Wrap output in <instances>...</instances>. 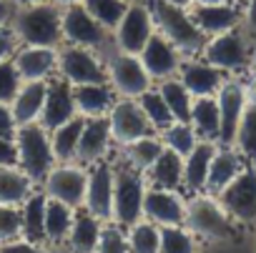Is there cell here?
<instances>
[{"label": "cell", "instance_id": "obj_8", "mask_svg": "<svg viewBox=\"0 0 256 253\" xmlns=\"http://www.w3.org/2000/svg\"><path fill=\"white\" fill-rule=\"evenodd\" d=\"M60 33L68 45H83L100 50L108 40V30L83 8V3L60 5Z\"/></svg>", "mask_w": 256, "mask_h": 253}, {"label": "cell", "instance_id": "obj_23", "mask_svg": "<svg viewBox=\"0 0 256 253\" xmlns=\"http://www.w3.org/2000/svg\"><path fill=\"white\" fill-rule=\"evenodd\" d=\"M244 168H246V161L234 146H218L214 158H211V168H208V178H206V191L204 193L218 196Z\"/></svg>", "mask_w": 256, "mask_h": 253}, {"label": "cell", "instance_id": "obj_44", "mask_svg": "<svg viewBox=\"0 0 256 253\" xmlns=\"http://www.w3.org/2000/svg\"><path fill=\"white\" fill-rule=\"evenodd\" d=\"M20 83L23 80H20L16 65H13V58L0 63V103L10 105L13 98H16V93L20 90Z\"/></svg>", "mask_w": 256, "mask_h": 253}, {"label": "cell", "instance_id": "obj_15", "mask_svg": "<svg viewBox=\"0 0 256 253\" xmlns=\"http://www.w3.org/2000/svg\"><path fill=\"white\" fill-rule=\"evenodd\" d=\"M113 183H116L113 166L106 163V161L93 163V168L88 173V188H86L83 208H88L103 223L113 221Z\"/></svg>", "mask_w": 256, "mask_h": 253}, {"label": "cell", "instance_id": "obj_2", "mask_svg": "<svg viewBox=\"0 0 256 253\" xmlns=\"http://www.w3.org/2000/svg\"><path fill=\"white\" fill-rule=\"evenodd\" d=\"M148 8H151V15H154V23H156V30L184 55V58H194L204 50L206 45V35L198 30V25L194 23L188 8H178V5H171L166 0H146Z\"/></svg>", "mask_w": 256, "mask_h": 253}, {"label": "cell", "instance_id": "obj_13", "mask_svg": "<svg viewBox=\"0 0 256 253\" xmlns=\"http://www.w3.org/2000/svg\"><path fill=\"white\" fill-rule=\"evenodd\" d=\"M46 196L70 208H80L88 188V171L80 163H60L46 176Z\"/></svg>", "mask_w": 256, "mask_h": 253}, {"label": "cell", "instance_id": "obj_17", "mask_svg": "<svg viewBox=\"0 0 256 253\" xmlns=\"http://www.w3.org/2000/svg\"><path fill=\"white\" fill-rule=\"evenodd\" d=\"M73 115H78L76 98H73V85L66 78H60V75L53 78V80H48L46 103H43V110H40L38 123L50 133V131L58 128V125L68 123Z\"/></svg>", "mask_w": 256, "mask_h": 253}, {"label": "cell", "instance_id": "obj_5", "mask_svg": "<svg viewBox=\"0 0 256 253\" xmlns=\"http://www.w3.org/2000/svg\"><path fill=\"white\" fill-rule=\"evenodd\" d=\"M116 171V183H113V223L131 228L144 218V196L148 188V181L144 178L141 171L123 166L113 168Z\"/></svg>", "mask_w": 256, "mask_h": 253}, {"label": "cell", "instance_id": "obj_26", "mask_svg": "<svg viewBox=\"0 0 256 253\" xmlns=\"http://www.w3.org/2000/svg\"><path fill=\"white\" fill-rule=\"evenodd\" d=\"M46 90H48V80H26L20 83V90L16 93L10 110L18 125H28V123H38L43 103H46Z\"/></svg>", "mask_w": 256, "mask_h": 253}, {"label": "cell", "instance_id": "obj_49", "mask_svg": "<svg viewBox=\"0 0 256 253\" xmlns=\"http://www.w3.org/2000/svg\"><path fill=\"white\" fill-rule=\"evenodd\" d=\"M244 30L251 35H256V0H246L244 3Z\"/></svg>", "mask_w": 256, "mask_h": 253}, {"label": "cell", "instance_id": "obj_45", "mask_svg": "<svg viewBox=\"0 0 256 253\" xmlns=\"http://www.w3.org/2000/svg\"><path fill=\"white\" fill-rule=\"evenodd\" d=\"M16 131H18V123H16V118H13L10 105L0 103V136L16 141Z\"/></svg>", "mask_w": 256, "mask_h": 253}, {"label": "cell", "instance_id": "obj_48", "mask_svg": "<svg viewBox=\"0 0 256 253\" xmlns=\"http://www.w3.org/2000/svg\"><path fill=\"white\" fill-rule=\"evenodd\" d=\"M0 166H18V153H16V141L0 136Z\"/></svg>", "mask_w": 256, "mask_h": 253}, {"label": "cell", "instance_id": "obj_30", "mask_svg": "<svg viewBox=\"0 0 256 253\" xmlns=\"http://www.w3.org/2000/svg\"><path fill=\"white\" fill-rule=\"evenodd\" d=\"M33 193V178L20 166H0V206H23Z\"/></svg>", "mask_w": 256, "mask_h": 253}, {"label": "cell", "instance_id": "obj_4", "mask_svg": "<svg viewBox=\"0 0 256 253\" xmlns=\"http://www.w3.org/2000/svg\"><path fill=\"white\" fill-rule=\"evenodd\" d=\"M201 55H204L206 63L224 70L226 75H238V73L248 70L254 50H251L248 33L238 25L234 30H226V33H218V35L208 38Z\"/></svg>", "mask_w": 256, "mask_h": 253}, {"label": "cell", "instance_id": "obj_31", "mask_svg": "<svg viewBox=\"0 0 256 253\" xmlns=\"http://www.w3.org/2000/svg\"><path fill=\"white\" fill-rule=\"evenodd\" d=\"M73 216H76V208L56 201V198H48L46 203V221H43V233H46V241L53 243V246H60L66 243L68 233H70V226H73Z\"/></svg>", "mask_w": 256, "mask_h": 253}, {"label": "cell", "instance_id": "obj_56", "mask_svg": "<svg viewBox=\"0 0 256 253\" xmlns=\"http://www.w3.org/2000/svg\"><path fill=\"white\" fill-rule=\"evenodd\" d=\"M236 3H238V5H244V3H246V0H236Z\"/></svg>", "mask_w": 256, "mask_h": 253}, {"label": "cell", "instance_id": "obj_33", "mask_svg": "<svg viewBox=\"0 0 256 253\" xmlns=\"http://www.w3.org/2000/svg\"><path fill=\"white\" fill-rule=\"evenodd\" d=\"M46 203H48V196L46 193H30L23 206H20V221H23V238L30 241V243H40L46 241V233H43V221H46Z\"/></svg>", "mask_w": 256, "mask_h": 253}, {"label": "cell", "instance_id": "obj_3", "mask_svg": "<svg viewBox=\"0 0 256 253\" xmlns=\"http://www.w3.org/2000/svg\"><path fill=\"white\" fill-rule=\"evenodd\" d=\"M16 153H18V166L33 178V183L46 181V176L58 163L56 156H53L50 133L40 123L18 125V131H16Z\"/></svg>", "mask_w": 256, "mask_h": 253}, {"label": "cell", "instance_id": "obj_53", "mask_svg": "<svg viewBox=\"0 0 256 253\" xmlns=\"http://www.w3.org/2000/svg\"><path fill=\"white\" fill-rule=\"evenodd\" d=\"M208 3H224V0H191V5H208Z\"/></svg>", "mask_w": 256, "mask_h": 253}, {"label": "cell", "instance_id": "obj_19", "mask_svg": "<svg viewBox=\"0 0 256 253\" xmlns=\"http://www.w3.org/2000/svg\"><path fill=\"white\" fill-rule=\"evenodd\" d=\"M138 58H141L144 68L148 70L151 80H154V78H156V80L174 78V75L178 73V68H181V60H184V55H181L158 30L151 35V40H148L146 48L138 53Z\"/></svg>", "mask_w": 256, "mask_h": 253}, {"label": "cell", "instance_id": "obj_24", "mask_svg": "<svg viewBox=\"0 0 256 253\" xmlns=\"http://www.w3.org/2000/svg\"><path fill=\"white\" fill-rule=\"evenodd\" d=\"M76 110L83 118H108L110 108L116 105V90L108 83H88L73 85Z\"/></svg>", "mask_w": 256, "mask_h": 253}, {"label": "cell", "instance_id": "obj_28", "mask_svg": "<svg viewBox=\"0 0 256 253\" xmlns=\"http://www.w3.org/2000/svg\"><path fill=\"white\" fill-rule=\"evenodd\" d=\"M188 123L194 125V131L198 133V138H201V141H214V143H218V133H221V115H218L216 95L194 98Z\"/></svg>", "mask_w": 256, "mask_h": 253}, {"label": "cell", "instance_id": "obj_11", "mask_svg": "<svg viewBox=\"0 0 256 253\" xmlns=\"http://www.w3.org/2000/svg\"><path fill=\"white\" fill-rule=\"evenodd\" d=\"M108 125H110V138L120 146L146 138V136H156V128L146 118V113L141 110L136 98L116 100V105L108 113Z\"/></svg>", "mask_w": 256, "mask_h": 253}, {"label": "cell", "instance_id": "obj_12", "mask_svg": "<svg viewBox=\"0 0 256 253\" xmlns=\"http://www.w3.org/2000/svg\"><path fill=\"white\" fill-rule=\"evenodd\" d=\"M216 198L236 223H254L256 221V166H246Z\"/></svg>", "mask_w": 256, "mask_h": 253}, {"label": "cell", "instance_id": "obj_54", "mask_svg": "<svg viewBox=\"0 0 256 253\" xmlns=\"http://www.w3.org/2000/svg\"><path fill=\"white\" fill-rule=\"evenodd\" d=\"M248 70H251V78H256V55L251 58V65H248Z\"/></svg>", "mask_w": 256, "mask_h": 253}, {"label": "cell", "instance_id": "obj_7", "mask_svg": "<svg viewBox=\"0 0 256 253\" xmlns=\"http://www.w3.org/2000/svg\"><path fill=\"white\" fill-rule=\"evenodd\" d=\"M154 33H156V23H154L148 3L146 0H136V3H128L120 23L113 28V40L120 53L138 55Z\"/></svg>", "mask_w": 256, "mask_h": 253}, {"label": "cell", "instance_id": "obj_10", "mask_svg": "<svg viewBox=\"0 0 256 253\" xmlns=\"http://www.w3.org/2000/svg\"><path fill=\"white\" fill-rule=\"evenodd\" d=\"M58 75L66 78L70 85L108 83L106 65L98 60L96 50L83 45H66L58 50Z\"/></svg>", "mask_w": 256, "mask_h": 253}, {"label": "cell", "instance_id": "obj_21", "mask_svg": "<svg viewBox=\"0 0 256 253\" xmlns=\"http://www.w3.org/2000/svg\"><path fill=\"white\" fill-rule=\"evenodd\" d=\"M13 65L20 75V80H48L50 75L58 73V50L56 48H38V45H26L16 50Z\"/></svg>", "mask_w": 256, "mask_h": 253}, {"label": "cell", "instance_id": "obj_18", "mask_svg": "<svg viewBox=\"0 0 256 253\" xmlns=\"http://www.w3.org/2000/svg\"><path fill=\"white\" fill-rule=\"evenodd\" d=\"M144 216L161 226H184L186 221V201L178 196V191H166V188H146L144 196Z\"/></svg>", "mask_w": 256, "mask_h": 253}, {"label": "cell", "instance_id": "obj_52", "mask_svg": "<svg viewBox=\"0 0 256 253\" xmlns=\"http://www.w3.org/2000/svg\"><path fill=\"white\" fill-rule=\"evenodd\" d=\"M171 5H178V8H191V0H166Z\"/></svg>", "mask_w": 256, "mask_h": 253}, {"label": "cell", "instance_id": "obj_34", "mask_svg": "<svg viewBox=\"0 0 256 253\" xmlns=\"http://www.w3.org/2000/svg\"><path fill=\"white\" fill-rule=\"evenodd\" d=\"M164 148H166V146H164L161 138L146 136V138H138V141H131V143L123 146V161L131 166V168L146 173V171L156 163V158L164 153Z\"/></svg>", "mask_w": 256, "mask_h": 253}, {"label": "cell", "instance_id": "obj_1", "mask_svg": "<svg viewBox=\"0 0 256 253\" xmlns=\"http://www.w3.org/2000/svg\"><path fill=\"white\" fill-rule=\"evenodd\" d=\"M10 30L18 43L38 48H58L63 43L60 33V5L53 0L36 5H18L10 15Z\"/></svg>", "mask_w": 256, "mask_h": 253}, {"label": "cell", "instance_id": "obj_38", "mask_svg": "<svg viewBox=\"0 0 256 253\" xmlns=\"http://www.w3.org/2000/svg\"><path fill=\"white\" fill-rule=\"evenodd\" d=\"M136 100H138L141 110L146 113V118L151 120V125L156 128V133L166 131L168 125L174 123V115H171V110H168V105H166V100H164V95H161L158 90L148 88V90H144Z\"/></svg>", "mask_w": 256, "mask_h": 253}, {"label": "cell", "instance_id": "obj_41", "mask_svg": "<svg viewBox=\"0 0 256 253\" xmlns=\"http://www.w3.org/2000/svg\"><path fill=\"white\" fill-rule=\"evenodd\" d=\"M158 253H196L194 233L186 226H161Z\"/></svg>", "mask_w": 256, "mask_h": 253}, {"label": "cell", "instance_id": "obj_25", "mask_svg": "<svg viewBox=\"0 0 256 253\" xmlns=\"http://www.w3.org/2000/svg\"><path fill=\"white\" fill-rule=\"evenodd\" d=\"M218 143L214 141H198L196 148L184 158V188L188 193H204L206 191V178L211 168V158L216 153Z\"/></svg>", "mask_w": 256, "mask_h": 253}, {"label": "cell", "instance_id": "obj_9", "mask_svg": "<svg viewBox=\"0 0 256 253\" xmlns=\"http://www.w3.org/2000/svg\"><path fill=\"white\" fill-rule=\"evenodd\" d=\"M108 85L120 98H138L144 90L151 88V75L144 68L141 58L134 53H113L106 63Z\"/></svg>", "mask_w": 256, "mask_h": 253}, {"label": "cell", "instance_id": "obj_29", "mask_svg": "<svg viewBox=\"0 0 256 253\" xmlns=\"http://www.w3.org/2000/svg\"><path fill=\"white\" fill-rule=\"evenodd\" d=\"M146 181L154 188H166V191H178L184 186V158L168 148L156 158V163L146 171Z\"/></svg>", "mask_w": 256, "mask_h": 253}, {"label": "cell", "instance_id": "obj_16", "mask_svg": "<svg viewBox=\"0 0 256 253\" xmlns=\"http://www.w3.org/2000/svg\"><path fill=\"white\" fill-rule=\"evenodd\" d=\"M188 13L206 38L234 30L244 23V8L236 0H224V3H208V5H191Z\"/></svg>", "mask_w": 256, "mask_h": 253}, {"label": "cell", "instance_id": "obj_37", "mask_svg": "<svg viewBox=\"0 0 256 253\" xmlns=\"http://www.w3.org/2000/svg\"><path fill=\"white\" fill-rule=\"evenodd\" d=\"M161 141H164V146L168 151H174L181 158H186L196 148V143L201 138H198V133L194 131V125L188 120H174L166 131H161Z\"/></svg>", "mask_w": 256, "mask_h": 253}, {"label": "cell", "instance_id": "obj_55", "mask_svg": "<svg viewBox=\"0 0 256 253\" xmlns=\"http://www.w3.org/2000/svg\"><path fill=\"white\" fill-rule=\"evenodd\" d=\"M53 3H58V5H70V3H80V0H53Z\"/></svg>", "mask_w": 256, "mask_h": 253}, {"label": "cell", "instance_id": "obj_6", "mask_svg": "<svg viewBox=\"0 0 256 253\" xmlns=\"http://www.w3.org/2000/svg\"><path fill=\"white\" fill-rule=\"evenodd\" d=\"M234 218L224 211V206L218 203L216 196H204L196 193L188 203H186V221L184 226L201 238L208 241H226L234 236Z\"/></svg>", "mask_w": 256, "mask_h": 253}, {"label": "cell", "instance_id": "obj_40", "mask_svg": "<svg viewBox=\"0 0 256 253\" xmlns=\"http://www.w3.org/2000/svg\"><path fill=\"white\" fill-rule=\"evenodd\" d=\"M80 3L108 33H113V28L120 23V18L128 8L126 0H80Z\"/></svg>", "mask_w": 256, "mask_h": 253}, {"label": "cell", "instance_id": "obj_51", "mask_svg": "<svg viewBox=\"0 0 256 253\" xmlns=\"http://www.w3.org/2000/svg\"><path fill=\"white\" fill-rule=\"evenodd\" d=\"M13 3V8H18V5H36V3H46V0H10Z\"/></svg>", "mask_w": 256, "mask_h": 253}, {"label": "cell", "instance_id": "obj_39", "mask_svg": "<svg viewBox=\"0 0 256 253\" xmlns=\"http://www.w3.org/2000/svg\"><path fill=\"white\" fill-rule=\"evenodd\" d=\"M128 246L131 253H158L161 246V228L151 221H138L128 231Z\"/></svg>", "mask_w": 256, "mask_h": 253}, {"label": "cell", "instance_id": "obj_50", "mask_svg": "<svg viewBox=\"0 0 256 253\" xmlns=\"http://www.w3.org/2000/svg\"><path fill=\"white\" fill-rule=\"evenodd\" d=\"M10 15H13V3L10 0H0V28L10 23Z\"/></svg>", "mask_w": 256, "mask_h": 253}, {"label": "cell", "instance_id": "obj_20", "mask_svg": "<svg viewBox=\"0 0 256 253\" xmlns=\"http://www.w3.org/2000/svg\"><path fill=\"white\" fill-rule=\"evenodd\" d=\"M110 125L108 118H86L80 141L76 148V163L80 166H93L106 158L108 146H110Z\"/></svg>", "mask_w": 256, "mask_h": 253}, {"label": "cell", "instance_id": "obj_42", "mask_svg": "<svg viewBox=\"0 0 256 253\" xmlns=\"http://www.w3.org/2000/svg\"><path fill=\"white\" fill-rule=\"evenodd\" d=\"M93 253H131V246H128V233H123V228L118 223L116 226H106L103 223Z\"/></svg>", "mask_w": 256, "mask_h": 253}, {"label": "cell", "instance_id": "obj_32", "mask_svg": "<svg viewBox=\"0 0 256 253\" xmlns=\"http://www.w3.org/2000/svg\"><path fill=\"white\" fill-rule=\"evenodd\" d=\"M83 115H73L68 123L58 125L56 131H50V146H53V156L58 163H70L76 161V148L80 141V131H83Z\"/></svg>", "mask_w": 256, "mask_h": 253}, {"label": "cell", "instance_id": "obj_47", "mask_svg": "<svg viewBox=\"0 0 256 253\" xmlns=\"http://www.w3.org/2000/svg\"><path fill=\"white\" fill-rule=\"evenodd\" d=\"M16 45H18V40H16L13 30L3 25V28H0V63L10 60L16 55Z\"/></svg>", "mask_w": 256, "mask_h": 253}, {"label": "cell", "instance_id": "obj_46", "mask_svg": "<svg viewBox=\"0 0 256 253\" xmlns=\"http://www.w3.org/2000/svg\"><path fill=\"white\" fill-rule=\"evenodd\" d=\"M0 253H50L46 248H38V243H30L26 238H16L10 243H3L0 246Z\"/></svg>", "mask_w": 256, "mask_h": 253}, {"label": "cell", "instance_id": "obj_14", "mask_svg": "<svg viewBox=\"0 0 256 253\" xmlns=\"http://www.w3.org/2000/svg\"><path fill=\"white\" fill-rule=\"evenodd\" d=\"M218 103V115H221V133H218V146H234L238 120L244 115V108L248 103L246 98V85L236 78H226V83L216 93Z\"/></svg>", "mask_w": 256, "mask_h": 253}, {"label": "cell", "instance_id": "obj_22", "mask_svg": "<svg viewBox=\"0 0 256 253\" xmlns=\"http://www.w3.org/2000/svg\"><path fill=\"white\" fill-rule=\"evenodd\" d=\"M178 80L188 88V93L194 98H204V95H216L218 88L226 83V73L214 68L206 60H181L178 68Z\"/></svg>", "mask_w": 256, "mask_h": 253}, {"label": "cell", "instance_id": "obj_35", "mask_svg": "<svg viewBox=\"0 0 256 253\" xmlns=\"http://www.w3.org/2000/svg\"><path fill=\"white\" fill-rule=\"evenodd\" d=\"M234 148L244 156L246 163L256 166V103L254 100H248L244 108V115L236 128V138H234Z\"/></svg>", "mask_w": 256, "mask_h": 253}, {"label": "cell", "instance_id": "obj_27", "mask_svg": "<svg viewBox=\"0 0 256 253\" xmlns=\"http://www.w3.org/2000/svg\"><path fill=\"white\" fill-rule=\"evenodd\" d=\"M100 228H103V221L80 206V211H76V216H73V226H70V233L66 238L68 248L73 253H93L98 236H100Z\"/></svg>", "mask_w": 256, "mask_h": 253}, {"label": "cell", "instance_id": "obj_43", "mask_svg": "<svg viewBox=\"0 0 256 253\" xmlns=\"http://www.w3.org/2000/svg\"><path fill=\"white\" fill-rule=\"evenodd\" d=\"M23 221H20V206H0V246L20 238Z\"/></svg>", "mask_w": 256, "mask_h": 253}, {"label": "cell", "instance_id": "obj_36", "mask_svg": "<svg viewBox=\"0 0 256 253\" xmlns=\"http://www.w3.org/2000/svg\"><path fill=\"white\" fill-rule=\"evenodd\" d=\"M158 93L164 95L174 120H188L191 118V105H194V95L188 93V88L174 75V78H166L161 80L158 85Z\"/></svg>", "mask_w": 256, "mask_h": 253}, {"label": "cell", "instance_id": "obj_57", "mask_svg": "<svg viewBox=\"0 0 256 253\" xmlns=\"http://www.w3.org/2000/svg\"><path fill=\"white\" fill-rule=\"evenodd\" d=\"M126 3H136V0H126Z\"/></svg>", "mask_w": 256, "mask_h": 253}]
</instances>
